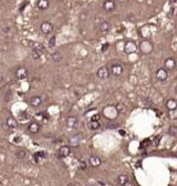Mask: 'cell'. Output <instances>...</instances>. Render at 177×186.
Masks as SVG:
<instances>
[{
	"label": "cell",
	"mask_w": 177,
	"mask_h": 186,
	"mask_svg": "<svg viewBox=\"0 0 177 186\" xmlns=\"http://www.w3.org/2000/svg\"><path fill=\"white\" fill-rule=\"evenodd\" d=\"M136 50H137V45L135 43V41L129 40V41L125 42V45H124V52L126 54H132V53L136 52Z\"/></svg>",
	"instance_id": "1"
},
{
	"label": "cell",
	"mask_w": 177,
	"mask_h": 186,
	"mask_svg": "<svg viewBox=\"0 0 177 186\" xmlns=\"http://www.w3.org/2000/svg\"><path fill=\"white\" fill-rule=\"evenodd\" d=\"M43 53H44V50H43L42 46H41L40 43H36L34 46L32 48V56H33V59H34V60L40 59Z\"/></svg>",
	"instance_id": "2"
},
{
	"label": "cell",
	"mask_w": 177,
	"mask_h": 186,
	"mask_svg": "<svg viewBox=\"0 0 177 186\" xmlns=\"http://www.w3.org/2000/svg\"><path fill=\"white\" fill-rule=\"evenodd\" d=\"M110 73H111V71H110V69H109L107 66H101V68L97 70L96 75H97L99 79L105 80V79H107V78L110 76Z\"/></svg>",
	"instance_id": "3"
},
{
	"label": "cell",
	"mask_w": 177,
	"mask_h": 186,
	"mask_svg": "<svg viewBox=\"0 0 177 186\" xmlns=\"http://www.w3.org/2000/svg\"><path fill=\"white\" fill-rule=\"evenodd\" d=\"M152 50H153V45L149 41L144 40V41L141 42V51H142V53L148 54V53L152 52Z\"/></svg>",
	"instance_id": "4"
},
{
	"label": "cell",
	"mask_w": 177,
	"mask_h": 186,
	"mask_svg": "<svg viewBox=\"0 0 177 186\" xmlns=\"http://www.w3.org/2000/svg\"><path fill=\"white\" fill-rule=\"evenodd\" d=\"M40 29H41V31H42L43 35H49V33H51V32L53 31V26H52L51 22H49V21H44V22L41 23Z\"/></svg>",
	"instance_id": "5"
},
{
	"label": "cell",
	"mask_w": 177,
	"mask_h": 186,
	"mask_svg": "<svg viewBox=\"0 0 177 186\" xmlns=\"http://www.w3.org/2000/svg\"><path fill=\"white\" fill-rule=\"evenodd\" d=\"M16 76L18 78L19 80H25V79H27L28 78V70H27V68H25V66H20L17 69V71H16Z\"/></svg>",
	"instance_id": "6"
},
{
	"label": "cell",
	"mask_w": 177,
	"mask_h": 186,
	"mask_svg": "<svg viewBox=\"0 0 177 186\" xmlns=\"http://www.w3.org/2000/svg\"><path fill=\"white\" fill-rule=\"evenodd\" d=\"M164 66H165V69L168 70V71L174 70L175 66H176V60H175L174 58H167V59L164 61Z\"/></svg>",
	"instance_id": "7"
},
{
	"label": "cell",
	"mask_w": 177,
	"mask_h": 186,
	"mask_svg": "<svg viewBox=\"0 0 177 186\" xmlns=\"http://www.w3.org/2000/svg\"><path fill=\"white\" fill-rule=\"evenodd\" d=\"M110 71H111V74L115 75V76H120L123 73V66L121 64H113L110 68Z\"/></svg>",
	"instance_id": "8"
},
{
	"label": "cell",
	"mask_w": 177,
	"mask_h": 186,
	"mask_svg": "<svg viewBox=\"0 0 177 186\" xmlns=\"http://www.w3.org/2000/svg\"><path fill=\"white\" fill-rule=\"evenodd\" d=\"M115 7H116V5H115V2L113 0H105L103 2V9L105 10V11H107V12L113 11V10L115 9Z\"/></svg>",
	"instance_id": "9"
},
{
	"label": "cell",
	"mask_w": 177,
	"mask_h": 186,
	"mask_svg": "<svg viewBox=\"0 0 177 186\" xmlns=\"http://www.w3.org/2000/svg\"><path fill=\"white\" fill-rule=\"evenodd\" d=\"M167 70L165 68H160L156 71V78L159 81H165L167 79Z\"/></svg>",
	"instance_id": "10"
},
{
	"label": "cell",
	"mask_w": 177,
	"mask_h": 186,
	"mask_svg": "<svg viewBox=\"0 0 177 186\" xmlns=\"http://www.w3.org/2000/svg\"><path fill=\"white\" fill-rule=\"evenodd\" d=\"M29 104H30L31 106H33V108H38V106H40V105L42 104V99H41L39 95H34V96L30 98Z\"/></svg>",
	"instance_id": "11"
},
{
	"label": "cell",
	"mask_w": 177,
	"mask_h": 186,
	"mask_svg": "<svg viewBox=\"0 0 177 186\" xmlns=\"http://www.w3.org/2000/svg\"><path fill=\"white\" fill-rule=\"evenodd\" d=\"M66 126L69 129H74L78 126V119L75 116H69L66 119Z\"/></svg>",
	"instance_id": "12"
},
{
	"label": "cell",
	"mask_w": 177,
	"mask_h": 186,
	"mask_svg": "<svg viewBox=\"0 0 177 186\" xmlns=\"http://www.w3.org/2000/svg\"><path fill=\"white\" fill-rule=\"evenodd\" d=\"M101 158L99 157V156H96V155H92L91 157H90V165L92 166V167H99L100 165H101Z\"/></svg>",
	"instance_id": "13"
},
{
	"label": "cell",
	"mask_w": 177,
	"mask_h": 186,
	"mask_svg": "<svg viewBox=\"0 0 177 186\" xmlns=\"http://www.w3.org/2000/svg\"><path fill=\"white\" fill-rule=\"evenodd\" d=\"M165 106L168 111L169 110H176L177 109V101L175 99H168L166 103H165Z\"/></svg>",
	"instance_id": "14"
},
{
	"label": "cell",
	"mask_w": 177,
	"mask_h": 186,
	"mask_svg": "<svg viewBox=\"0 0 177 186\" xmlns=\"http://www.w3.org/2000/svg\"><path fill=\"white\" fill-rule=\"evenodd\" d=\"M6 123H7V125H8L9 128H11V129L17 128V125H18L17 120H16L13 116H8V118H7V120H6Z\"/></svg>",
	"instance_id": "15"
},
{
	"label": "cell",
	"mask_w": 177,
	"mask_h": 186,
	"mask_svg": "<svg viewBox=\"0 0 177 186\" xmlns=\"http://www.w3.org/2000/svg\"><path fill=\"white\" fill-rule=\"evenodd\" d=\"M38 8L40 10H46L49 8V6H50V2H49V0H39L38 1Z\"/></svg>",
	"instance_id": "16"
},
{
	"label": "cell",
	"mask_w": 177,
	"mask_h": 186,
	"mask_svg": "<svg viewBox=\"0 0 177 186\" xmlns=\"http://www.w3.org/2000/svg\"><path fill=\"white\" fill-rule=\"evenodd\" d=\"M28 130L30 133H38L39 130H40V125L38 123H36V122H32V123L29 124Z\"/></svg>",
	"instance_id": "17"
},
{
	"label": "cell",
	"mask_w": 177,
	"mask_h": 186,
	"mask_svg": "<svg viewBox=\"0 0 177 186\" xmlns=\"http://www.w3.org/2000/svg\"><path fill=\"white\" fill-rule=\"evenodd\" d=\"M110 28H111V26H110V22H107V21H102L99 26V29L101 32H107Z\"/></svg>",
	"instance_id": "18"
},
{
	"label": "cell",
	"mask_w": 177,
	"mask_h": 186,
	"mask_svg": "<svg viewBox=\"0 0 177 186\" xmlns=\"http://www.w3.org/2000/svg\"><path fill=\"white\" fill-rule=\"evenodd\" d=\"M70 153H71V149L69 146H62L60 149V156H62V157H68L70 155Z\"/></svg>",
	"instance_id": "19"
},
{
	"label": "cell",
	"mask_w": 177,
	"mask_h": 186,
	"mask_svg": "<svg viewBox=\"0 0 177 186\" xmlns=\"http://www.w3.org/2000/svg\"><path fill=\"white\" fill-rule=\"evenodd\" d=\"M51 58H52V60H53L54 62H60V61L62 60L63 56H62V53H61V52H59V51H56V52H53V53H52Z\"/></svg>",
	"instance_id": "20"
},
{
	"label": "cell",
	"mask_w": 177,
	"mask_h": 186,
	"mask_svg": "<svg viewBox=\"0 0 177 186\" xmlns=\"http://www.w3.org/2000/svg\"><path fill=\"white\" fill-rule=\"evenodd\" d=\"M115 108H116V110L119 112V114H124V113H126V111H127L126 106H125L123 103H117V104L115 105Z\"/></svg>",
	"instance_id": "21"
},
{
	"label": "cell",
	"mask_w": 177,
	"mask_h": 186,
	"mask_svg": "<svg viewBox=\"0 0 177 186\" xmlns=\"http://www.w3.org/2000/svg\"><path fill=\"white\" fill-rule=\"evenodd\" d=\"M27 156V152L25 149H19L16 151V157L19 158V159H23V158Z\"/></svg>",
	"instance_id": "22"
},
{
	"label": "cell",
	"mask_w": 177,
	"mask_h": 186,
	"mask_svg": "<svg viewBox=\"0 0 177 186\" xmlns=\"http://www.w3.org/2000/svg\"><path fill=\"white\" fill-rule=\"evenodd\" d=\"M117 179H119V183H120L121 185L124 186L126 183H127V182H129V176H127L126 174H121V175L119 176V178H117Z\"/></svg>",
	"instance_id": "23"
},
{
	"label": "cell",
	"mask_w": 177,
	"mask_h": 186,
	"mask_svg": "<svg viewBox=\"0 0 177 186\" xmlns=\"http://www.w3.org/2000/svg\"><path fill=\"white\" fill-rule=\"evenodd\" d=\"M105 128H106V129H109V130H113V129L119 128V124H117V123H115V122L111 121V120H109V121L105 123Z\"/></svg>",
	"instance_id": "24"
},
{
	"label": "cell",
	"mask_w": 177,
	"mask_h": 186,
	"mask_svg": "<svg viewBox=\"0 0 177 186\" xmlns=\"http://www.w3.org/2000/svg\"><path fill=\"white\" fill-rule=\"evenodd\" d=\"M89 128H90L91 130H97V129L100 128V123H99V121H93V120H91V121L89 122Z\"/></svg>",
	"instance_id": "25"
},
{
	"label": "cell",
	"mask_w": 177,
	"mask_h": 186,
	"mask_svg": "<svg viewBox=\"0 0 177 186\" xmlns=\"http://www.w3.org/2000/svg\"><path fill=\"white\" fill-rule=\"evenodd\" d=\"M168 134L172 136H176L177 135V126L176 125H170L168 128Z\"/></svg>",
	"instance_id": "26"
},
{
	"label": "cell",
	"mask_w": 177,
	"mask_h": 186,
	"mask_svg": "<svg viewBox=\"0 0 177 186\" xmlns=\"http://www.w3.org/2000/svg\"><path fill=\"white\" fill-rule=\"evenodd\" d=\"M168 118L170 120H176L177 119V109L176 110H169L168 111Z\"/></svg>",
	"instance_id": "27"
},
{
	"label": "cell",
	"mask_w": 177,
	"mask_h": 186,
	"mask_svg": "<svg viewBox=\"0 0 177 186\" xmlns=\"http://www.w3.org/2000/svg\"><path fill=\"white\" fill-rule=\"evenodd\" d=\"M44 158V154L42 152H39V153H36L34 154V159L37 163H41V159Z\"/></svg>",
	"instance_id": "28"
},
{
	"label": "cell",
	"mask_w": 177,
	"mask_h": 186,
	"mask_svg": "<svg viewBox=\"0 0 177 186\" xmlns=\"http://www.w3.org/2000/svg\"><path fill=\"white\" fill-rule=\"evenodd\" d=\"M22 45H23V46H30V48H33L36 43H34V42H32L31 40H27V39H25V40H22Z\"/></svg>",
	"instance_id": "29"
},
{
	"label": "cell",
	"mask_w": 177,
	"mask_h": 186,
	"mask_svg": "<svg viewBox=\"0 0 177 186\" xmlns=\"http://www.w3.org/2000/svg\"><path fill=\"white\" fill-rule=\"evenodd\" d=\"M80 136H78V135H76V136H73V138H72V139L70 140V142H71V144H72V145H78V144H79V143H80Z\"/></svg>",
	"instance_id": "30"
},
{
	"label": "cell",
	"mask_w": 177,
	"mask_h": 186,
	"mask_svg": "<svg viewBox=\"0 0 177 186\" xmlns=\"http://www.w3.org/2000/svg\"><path fill=\"white\" fill-rule=\"evenodd\" d=\"M54 45H56V37L53 36V37L50 38V40H49V46H54Z\"/></svg>",
	"instance_id": "31"
},
{
	"label": "cell",
	"mask_w": 177,
	"mask_h": 186,
	"mask_svg": "<svg viewBox=\"0 0 177 186\" xmlns=\"http://www.w3.org/2000/svg\"><path fill=\"white\" fill-rule=\"evenodd\" d=\"M100 118H101V115H100V114H95L93 118H92V120H93V121H99V120H100Z\"/></svg>",
	"instance_id": "32"
},
{
	"label": "cell",
	"mask_w": 177,
	"mask_h": 186,
	"mask_svg": "<svg viewBox=\"0 0 177 186\" xmlns=\"http://www.w3.org/2000/svg\"><path fill=\"white\" fill-rule=\"evenodd\" d=\"M85 168H86L85 162H81V163H80V169H85Z\"/></svg>",
	"instance_id": "33"
},
{
	"label": "cell",
	"mask_w": 177,
	"mask_h": 186,
	"mask_svg": "<svg viewBox=\"0 0 177 186\" xmlns=\"http://www.w3.org/2000/svg\"><path fill=\"white\" fill-rule=\"evenodd\" d=\"M109 48V43H106V45H103V46H102V51H105L106 49Z\"/></svg>",
	"instance_id": "34"
},
{
	"label": "cell",
	"mask_w": 177,
	"mask_h": 186,
	"mask_svg": "<svg viewBox=\"0 0 177 186\" xmlns=\"http://www.w3.org/2000/svg\"><path fill=\"white\" fill-rule=\"evenodd\" d=\"M68 186H75V185H74V184H73V183H71V184H69V185H68Z\"/></svg>",
	"instance_id": "35"
}]
</instances>
